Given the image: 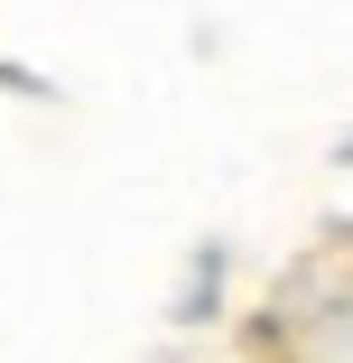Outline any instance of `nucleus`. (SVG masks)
<instances>
[]
</instances>
